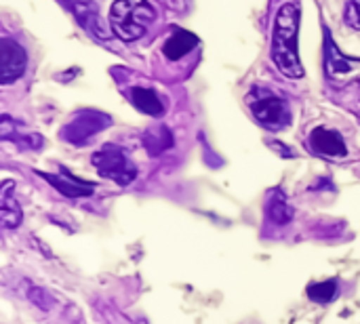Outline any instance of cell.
Segmentation results:
<instances>
[{
	"label": "cell",
	"instance_id": "6da1fadb",
	"mask_svg": "<svg viewBox=\"0 0 360 324\" xmlns=\"http://www.w3.org/2000/svg\"><path fill=\"white\" fill-rule=\"evenodd\" d=\"M297 32H300V8L291 2L283 4L276 13L272 27V61L291 80L304 78V65L297 51Z\"/></svg>",
	"mask_w": 360,
	"mask_h": 324
},
{
	"label": "cell",
	"instance_id": "7a4b0ae2",
	"mask_svg": "<svg viewBox=\"0 0 360 324\" xmlns=\"http://www.w3.org/2000/svg\"><path fill=\"white\" fill-rule=\"evenodd\" d=\"M154 17V6L148 0H116L110 11V25L120 40L133 42L148 32Z\"/></svg>",
	"mask_w": 360,
	"mask_h": 324
},
{
	"label": "cell",
	"instance_id": "3957f363",
	"mask_svg": "<svg viewBox=\"0 0 360 324\" xmlns=\"http://www.w3.org/2000/svg\"><path fill=\"white\" fill-rule=\"evenodd\" d=\"M247 103L253 112V116L268 129L281 131L291 122V112L287 99H283L278 93L266 89V86H253L247 95Z\"/></svg>",
	"mask_w": 360,
	"mask_h": 324
},
{
	"label": "cell",
	"instance_id": "277c9868",
	"mask_svg": "<svg viewBox=\"0 0 360 324\" xmlns=\"http://www.w3.org/2000/svg\"><path fill=\"white\" fill-rule=\"evenodd\" d=\"M325 76L335 86L360 82V59L346 55L333 42L329 30H325Z\"/></svg>",
	"mask_w": 360,
	"mask_h": 324
},
{
	"label": "cell",
	"instance_id": "5b68a950",
	"mask_svg": "<svg viewBox=\"0 0 360 324\" xmlns=\"http://www.w3.org/2000/svg\"><path fill=\"white\" fill-rule=\"evenodd\" d=\"M93 167L97 169V173L118 186H129L135 181L137 177V167L131 162V158L127 156L124 150L116 148V145H105L99 152L93 154Z\"/></svg>",
	"mask_w": 360,
	"mask_h": 324
},
{
	"label": "cell",
	"instance_id": "8992f818",
	"mask_svg": "<svg viewBox=\"0 0 360 324\" xmlns=\"http://www.w3.org/2000/svg\"><path fill=\"white\" fill-rule=\"evenodd\" d=\"M25 65H27V57L21 44H17L11 38H2L0 40V82L2 84L15 82L17 78L23 76Z\"/></svg>",
	"mask_w": 360,
	"mask_h": 324
},
{
	"label": "cell",
	"instance_id": "52a82bcc",
	"mask_svg": "<svg viewBox=\"0 0 360 324\" xmlns=\"http://www.w3.org/2000/svg\"><path fill=\"white\" fill-rule=\"evenodd\" d=\"M59 2L74 15V19L80 23V27L86 30L91 36H95L99 40L108 38V30L103 25V19H101L95 2H91V0H59Z\"/></svg>",
	"mask_w": 360,
	"mask_h": 324
},
{
	"label": "cell",
	"instance_id": "ba28073f",
	"mask_svg": "<svg viewBox=\"0 0 360 324\" xmlns=\"http://www.w3.org/2000/svg\"><path fill=\"white\" fill-rule=\"evenodd\" d=\"M110 124V118L99 114V112H93V110H86V112H80L63 131V137L72 143H82V141H89L95 133L103 131V127Z\"/></svg>",
	"mask_w": 360,
	"mask_h": 324
},
{
	"label": "cell",
	"instance_id": "9c48e42d",
	"mask_svg": "<svg viewBox=\"0 0 360 324\" xmlns=\"http://www.w3.org/2000/svg\"><path fill=\"white\" fill-rule=\"evenodd\" d=\"M38 175L44 177L65 198H86L95 190V183H89V181L74 177L65 167H59V173H53V175L51 173H38Z\"/></svg>",
	"mask_w": 360,
	"mask_h": 324
},
{
	"label": "cell",
	"instance_id": "30bf717a",
	"mask_svg": "<svg viewBox=\"0 0 360 324\" xmlns=\"http://www.w3.org/2000/svg\"><path fill=\"white\" fill-rule=\"evenodd\" d=\"M308 143H310L312 152H316L321 156H327V158H344L348 154L344 137L338 131H331V129H323V127L314 129L310 133Z\"/></svg>",
	"mask_w": 360,
	"mask_h": 324
},
{
	"label": "cell",
	"instance_id": "8fae6325",
	"mask_svg": "<svg viewBox=\"0 0 360 324\" xmlns=\"http://www.w3.org/2000/svg\"><path fill=\"white\" fill-rule=\"evenodd\" d=\"M198 46V36H194L192 32H186L181 27H177L165 42L162 53L167 59L171 61H179L181 57H186L190 51H194Z\"/></svg>",
	"mask_w": 360,
	"mask_h": 324
},
{
	"label": "cell",
	"instance_id": "7c38bea8",
	"mask_svg": "<svg viewBox=\"0 0 360 324\" xmlns=\"http://www.w3.org/2000/svg\"><path fill=\"white\" fill-rule=\"evenodd\" d=\"M11 190H13V181L6 179L0 190V221L4 228H17L21 223V207L17 198H13Z\"/></svg>",
	"mask_w": 360,
	"mask_h": 324
},
{
	"label": "cell",
	"instance_id": "4fadbf2b",
	"mask_svg": "<svg viewBox=\"0 0 360 324\" xmlns=\"http://www.w3.org/2000/svg\"><path fill=\"white\" fill-rule=\"evenodd\" d=\"M129 99L139 112H143L148 116H162L165 114V103L160 101V97L152 89L135 86L129 91Z\"/></svg>",
	"mask_w": 360,
	"mask_h": 324
},
{
	"label": "cell",
	"instance_id": "5bb4252c",
	"mask_svg": "<svg viewBox=\"0 0 360 324\" xmlns=\"http://www.w3.org/2000/svg\"><path fill=\"white\" fill-rule=\"evenodd\" d=\"M268 217L276 223V226H285L293 219V209L287 202V198L281 192H274V196H270L268 202Z\"/></svg>",
	"mask_w": 360,
	"mask_h": 324
},
{
	"label": "cell",
	"instance_id": "9a60e30c",
	"mask_svg": "<svg viewBox=\"0 0 360 324\" xmlns=\"http://www.w3.org/2000/svg\"><path fill=\"white\" fill-rule=\"evenodd\" d=\"M308 297L316 304H329L338 297V283L335 280L312 283L308 287Z\"/></svg>",
	"mask_w": 360,
	"mask_h": 324
},
{
	"label": "cell",
	"instance_id": "2e32d148",
	"mask_svg": "<svg viewBox=\"0 0 360 324\" xmlns=\"http://www.w3.org/2000/svg\"><path fill=\"white\" fill-rule=\"evenodd\" d=\"M346 23L354 30H360V0H350L346 6Z\"/></svg>",
	"mask_w": 360,
	"mask_h": 324
}]
</instances>
